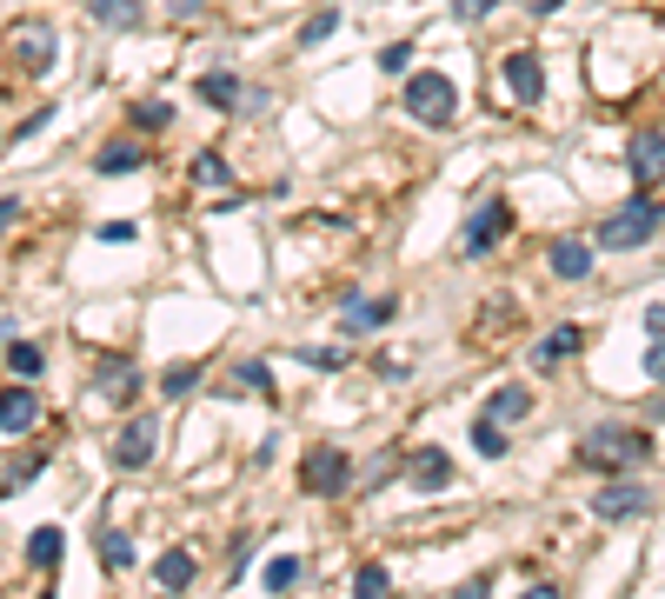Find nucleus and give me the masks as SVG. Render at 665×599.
I'll return each mask as SVG.
<instances>
[{
	"label": "nucleus",
	"mask_w": 665,
	"mask_h": 599,
	"mask_svg": "<svg viewBox=\"0 0 665 599\" xmlns=\"http://www.w3.org/2000/svg\"><path fill=\"white\" fill-rule=\"evenodd\" d=\"M639 327H646V340H665V300H653V307H646V320H639Z\"/></svg>",
	"instance_id": "38"
},
{
	"label": "nucleus",
	"mask_w": 665,
	"mask_h": 599,
	"mask_svg": "<svg viewBox=\"0 0 665 599\" xmlns=\"http://www.w3.org/2000/svg\"><path fill=\"white\" fill-rule=\"evenodd\" d=\"M646 380H659V387H665V340L646 347Z\"/></svg>",
	"instance_id": "39"
},
{
	"label": "nucleus",
	"mask_w": 665,
	"mask_h": 599,
	"mask_svg": "<svg viewBox=\"0 0 665 599\" xmlns=\"http://www.w3.org/2000/svg\"><path fill=\"white\" fill-rule=\"evenodd\" d=\"M506 227H513V207H506V200H480V207H473V220H466V233H460V240H466V253H493V247H500V233H506Z\"/></svg>",
	"instance_id": "7"
},
{
	"label": "nucleus",
	"mask_w": 665,
	"mask_h": 599,
	"mask_svg": "<svg viewBox=\"0 0 665 599\" xmlns=\"http://www.w3.org/2000/svg\"><path fill=\"white\" fill-rule=\"evenodd\" d=\"M153 580H160V587H167V593H187V587H193V580H200V560H193V553H187V547H167V553H160V560H153Z\"/></svg>",
	"instance_id": "15"
},
{
	"label": "nucleus",
	"mask_w": 665,
	"mask_h": 599,
	"mask_svg": "<svg viewBox=\"0 0 665 599\" xmlns=\"http://www.w3.org/2000/svg\"><path fill=\"white\" fill-rule=\"evenodd\" d=\"M393 313H400V300H386V293H353V300L340 307V333H380Z\"/></svg>",
	"instance_id": "9"
},
{
	"label": "nucleus",
	"mask_w": 665,
	"mask_h": 599,
	"mask_svg": "<svg viewBox=\"0 0 665 599\" xmlns=\"http://www.w3.org/2000/svg\"><path fill=\"white\" fill-rule=\"evenodd\" d=\"M300 580H306V560H300V553H280V560H266V573H260L266 593H286V587H300Z\"/></svg>",
	"instance_id": "25"
},
{
	"label": "nucleus",
	"mask_w": 665,
	"mask_h": 599,
	"mask_svg": "<svg viewBox=\"0 0 665 599\" xmlns=\"http://www.w3.org/2000/svg\"><path fill=\"white\" fill-rule=\"evenodd\" d=\"M200 7H206V0H173V13H200Z\"/></svg>",
	"instance_id": "41"
},
{
	"label": "nucleus",
	"mask_w": 665,
	"mask_h": 599,
	"mask_svg": "<svg viewBox=\"0 0 665 599\" xmlns=\"http://www.w3.org/2000/svg\"><path fill=\"white\" fill-rule=\"evenodd\" d=\"M93 173H107V180H127V173H140V147H133V140H107V147L93 153Z\"/></svg>",
	"instance_id": "17"
},
{
	"label": "nucleus",
	"mask_w": 665,
	"mask_h": 599,
	"mask_svg": "<svg viewBox=\"0 0 665 599\" xmlns=\"http://www.w3.org/2000/svg\"><path fill=\"white\" fill-rule=\"evenodd\" d=\"M133 387H140V367H127V360L100 367V400H133Z\"/></svg>",
	"instance_id": "23"
},
{
	"label": "nucleus",
	"mask_w": 665,
	"mask_h": 599,
	"mask_svg": "<svg viewBox=\"0 0 665 599\" xmlns=\"http://www.w3.org/2000/svg\"><path fill=\"white\" fill-rule=\"evenodd\" d=\"M7 373H13V380H40V373H47V353H40L33 340L7 333Z\"/></svg>",
	"instance_id": "19"
},
{
	"label": "nucleus",
	"mask_w": 665,
	"mask_h": 599,
	"mask_svg": "<svg viewBox=\"0 0 665 599\" xmlns=\"http://www.w3.org/2000/svg\"><path fill=\"white\" fill-rule=\"evenodd\" d=\"M300 487H306L313 500L346 493V487H353V460H346V447H333V440L306 447V453H300Z\"/></svg>",
	"instance_id": "4"
},
{
	"label": "nucleus",
	"mask_w": 665,
	"mask_h": 599,
	"mask_svg": "<svg viewBox=\"0 0 665 599\" xmlns=\"http://www.w3.org/2000/svg\"><path fill=\"white\" fill-rule=\"evenodd\" d=\"M526 7H533V0H526Z\"/></svg>",
	"instance_id": "42"
},
{
	"label": "nucleus",
	"mask_w": 665,
	"mask_h": 599,
	"mask_svg": "<svg viewBox=\"0 0 665 599\" xmlns=\"http://www.w3.org/2000/svg\"><path fill=\"white\" fill-rule=\"evenodd\" d=\"M200 100H206V107H226V113H240V100H246V93H240V80H233L226 67H213V73H200Z\"/></svg>",
	"instance_id": "18"
},
{
	"label": "nucleus",
	"mask_w": 665,
	"mask_h": 599,
	"mask_svg": "<svg viewBox=\"0 0 665 599\" xmlns=\"http://www.w3.org/2000/svg\"><path fill=\"white\" fill-rule=\"evenodd\" d=\"M580 340H586L580 327H560V333H546V340L533 347V367H560V360H573V353H580Z\"/></svg>",
	"instance_id": "20"
},
{
	"label": "nucleus",
	"mask_w": 665,
	"mask_h": 599,
	"mask_svg": "<svg viewBox=\"0 0 665 599\" xmlns=\"http://www.w3.org/2000/svg\"><path fill=\"white\" fill-rule=\"evenodd\" d=\"M200 373H206L200 360H173V367L160 373V393H167V400H187V393L200 387Z\"/></svg>",
	"instance_id": "26"
},
{
	"label": "nucleus",
	"mask_w": 665,
	"mask_h": 599,
	"mask_svg": "<svg viewBox=\"0 0 665 599\" xmlns=\"http://www.w3.org/2000/svg\"><path fill=\"white\" fill-rule=\"evenodd\" d=\"M373 67H380V73H393V80H400V73H406V67H413V40H393V47H380V53H373Z\"/></svg>",
	"instance_id": "28"
},
{
	"label": "nucleus",
	"mask_w": 665,
	"mask_h": 599,
	"mask_svg": "<svg viewBox=\"0 0 665 599\" xmlns=\"http://www.w3.org/2000/svg\"><path fill=\"white\" fill-rule=\"evenodd\" d=\"M560 7H566V0H533V13H540V20H553Z\"/></svg>",
	"instance_id": "40"
},
{
	"label": "nucleus",
	"mask_w": 665,
	"mask_h": 599,
	"mask_svg": "<svg viewBox=\"0 0 665 599\" xmlns=\"http://www.w3.org/2000/svg\"><path fill=\"white\" fill-rule=\"evenodd\" d=\"M506 87H513L520 107H533V100L546 93V67H540V53H506Z\"/></svg>",
	"instance_id": "10"
},
{
	"label": "nucleus",
	"mask_w": 665,
	"mask_h": 599,
	"mask_svg": "<svg viewBox=\"0 0 665 599\" xmlns=\"http://www.w3.org/2000/svg\"><path fill=\"white\" fill-rule=\"evenodd\" d=\"M33 420H40V407H33V393L13 380V387H7V400H0V433H7V440H20V433H33Z\"/></svg>",
	"instance_id": "14"
},
{
	"label": "nucleus",
	"mask_w": 665,
	"mask_h": 599,
	"mask_svg": "<svg viewBox=\"0 0 665 599\" xmlns=\"http://www.w3.org/2000/svg\"><path fill=\"white\" fill-rule=\"evenodd\" d=\"M193 180H200V187H233V167H226L220 153H200V160H193Z\"/></svg>",
	"instance_id": "29"
},
{
	"label": "nucleus",
	"mask_w": 665,
	"mask_h": 599,
	"mask_svg": "<svg viewBox=\"0 0 665 599\" xmlns=\"http://www.w3.org/2000/svg\"><path fill=\"white\" fill-rule=\"evenodd\" d=\"M100 567L107 573H133V540L120 527H100Z\"/></svg>",
	"instance_id": "24"
},
{
	"label": "nucleus",
	"mask_w": 665,
	"mask_h": 599,
	"mask_svg": "<svg viewBox=\"0 0 665 599\" xmlns=\"http://www.w3.org/2000/svg\"><path fill=\"white\" fill-rule=\"evenodd\" d=\"M659 233H665V200H653V193L619 200V207L593 227V240H599L606 253H633V247H646V240H659Z\"/></svg>",
	"instance_id": "1"
},
{
	"label": "nucleus",
	"mask_w": 665,
	"mask_h": 599,
	"mask_svg": "<svg viewBox=\"0 0 665 599\" xmlns=\"http://www.w3.org/2000/svg\"><path fill=\"white\" fill-rule=\"evenodd\" d=\"M293 360H300V367H320V373H340V367H346V353H333V347H300Z\"/></svg>",
	"instance_id": "33"
},
{
	"label": "nucleus",
	"mask_w": 665,
	"mask_h": 599,
	"mask_svg": "<svg viewBox=\"0 0 665 599\" xmlns=\"http://www.w3.org/2000/svg\"><path fill=\"white\" fill-rule=\"evenodd\" d=\"M580 460L599 467V473H633V467L653 460V433H646V427H613V420H606V427H586Z\"/></svg>",
	"instance_id": "2"
},
{
	"label": "nucleus",
	"mask_w": 665,
	"mask_h": 599,
	"mask_svg": "<svg viewBox=\"0 0 665 599\" xmlns=\"http://www.w3.org/2000/svg\"><path fill=\"white\" fill-rule=\"evenodd\" d=\"M13 60H20L27 73H47V67H53V27H20V33H13Z\"/></svg>",
	"instance_id": "13"
},
{
	"label": "nucleus",
	"mask_w": 665,
	"mask_h": 599,
	"mask_svg": "<svg viewBox=\"0 0 665 599\" xmlns=\"http://www.w3.org/2000/svg\"><path fill=\"white\" fill-rule=\"evenodd\" d=\"M60 553H67V533H60V527H33V533H27V567H33V573H53Z\"/></svg>",
	"instance_id": "16"
},
{
	"label": "nucleus",
	"mask_w": 665,
	"mask_h": 599,
	"mask_svg": "<svg viewBox=\"0 0 665 599\" xmlns=\"http://www.w3.org/2000/svg\"><path fill=\"white\" fill-rule=\"evenodd\" d=\"M486 413L513 427V420H526V413H533V393H526V387H493V393H486Z\"/></svg>",
	"instance_id": "21"
},
{
	"label": "nucleus",
	"mask_w": 665,
	"mask_h": 599,
	"mask_svg": "<svg viewBox=\"0 0 665 599\" xmlns=\"http://www.w3.org/2000/svg\"><path fill=\"white\" fill-rule=\"evenodd\" d=\"M593 247H599V240H573V233H560L546 260H553L560 280H593Z\"/></svg>",
	"instance_id": "11"
},
{
	"label": "nucleus",
	"mask_w": 665,
	"mask_h": 599,
	"mask_svg": "<svg viewBox=\"0 0 665 599\" xmlns=\"http://www.w3.org/2000/svg\"><path fill=\"white\" fill-rule=\"evenodd\" d=\"M646 507H653V493H646V487H633V480H619V473L593 493V513H599V520H639Z\"/></svg>",
	"instance_id": "8"
},
{
	"label": "nucleus",
	"mask_w": 665,
	"mask_h": 599,
	"mask_svg": "<svg viewBox=\"0 0 665 599\" xmlns=\"http://www.w3.org/2000/svg\"><path fill=\"white\" fill-rule=\"evenodd\" d=\"M406 480H413L420 493H440V487H453V460H446L440 447H420V453L406 460Z\"/></svg>",
	"instance_id": "12"
},
{
	"label": "nucleus",
	"mask_w": 665,
	"mask_h": 599,
	"mask_svg": "<svg viewBox=\"0 0 665 599\" xmlns=\"http://www.w3.org/2000/svg\"><path fill=\"white\" fill-rule=\"evenodd\" d=\"M233 380H240L246 393H260V400H273V367H266V360H246V367H240Z\"/></svg>",
	"instance_id": "30"
},
{
	"label": "nucleus",
	"mask_w": 665,
	"mask_h": 599,
	"mask_svg": "<svg viewBox=\"0 0 665 599\" xmlns=\"http://www.w3.org/2000/svg\"><path fill=\"white\" fill-rule=\"evenodd\" d=\"M626 173H633L639 193L665 187V127H639V133L626 140Z\"/></svg>",
	"instance_id": "5"
},
{
	"label": "nucleus",
	"mask_w": 665,
	"mask_h": 599,
	"mask_svg": "<svg viewBox=\"0 0 665 599\" xmlns=\"http://www.w3.org/2000/svg\"><path fill=\"white\" fill-rule=\"evenodd\" d=\"M87 13H93L107 33H127V27H140V0H87Z\"/></svg>",
	"instance_id": "22"
},
{
	"label": "nucleus",
	"mask_w": 665,
	"mask_h": 599,
	"mask_svg": "<svg viewBox=\"0 0 665 599\" xmlns=\"http://www.w3.org/2000/svg\"><path fill=\"white\" fill-rule=\"evenodd\" d=\"M100 240H107V247H127V240H133V220H107Z\"/></svg>",
	"instance_id": "36"
},
{
	"label": "nucleus",
	"mask_w": 665,
	"mask_h": 599,
	"mask_svg": "<svg viewBox=\"0 0 665 599\" xmlns=\"http://www.w3.org/2000/svg\"><path fill=\"white\" fill-rule=\"evenodd\" d=\"M500 427H506V420H493V413L473 420V447H480L486 460H506V433H500Z\"/></svg>",
	"instance_id": "27"
},
{
	"label": "nucleus",
	"mask_w": 665,
	"mask_h": 599,
	"mask_svg": "<svg viewBox=\"0 0 665 599\" xmlns=\"http://www.w3.org/2000/svg\"><path fill=\"white\" fill-rule=\"evenodd\" d=\"M167 120H173V107H167V100H140V107H133V127H140V133H160Z\"/></svg>",
	"instance_id": "31"
},
{
	"label": "nucleus",
	"mask_w": 665,
	"mask_h": 599,
	"mask_svg": "<svg viewBox=\"0 0 665 599\" xmlns=\"http://www.w3.org/2000/svg\"><path fill=\"white\" fill-rule=\"evenodd\" d=\"M333 27H340V13H333V7H320V13H313V20L300 27V47H320V40H326Z\"/></svg>",
	"instance_id": "32"
},
{
	"label": "nucleus",
	"mask_w": 665,
	"mask_h": 599,
	"mask_svg": "<svg viewBox=\"0 0 665 599\" xmlns=\"http://www.w3.org/2000/svg\"><path fill=\"white\" fill-rule=\"evenodd\" d=\"M153 447H160V420H153V413H133V420L113 433V467H120V473H140V467L153 460Z\"/></svg>",
	"instance_id": "6"
},
{
	"label": "nucleus",
	"mask_w": 665,
	"mask_h": 599,
	"mask_svg": "<svg viewBox=\"0 0 665 599\" xmlns=\"http://www.w3.org/2000/svg\"><path fill=\"white\" fill-rule=\"evenodd\" d=\"M33 473H40V460H27V467H20V460H13V467H7V493H20V487H27V480H33Z\"/></svg>",
	"instance_id": "37"
},
{
	"label": "nucleus",
	"mask_w": 665,
	"mask_h": 599,
	"mask_svg": "<svg viewBox=\"0 0 665 599\" xmlns=\"http://www.w3.org/2000/svg\"><path fill=\"white\" fill-rule=\"evenodd\" d=\"M493 7H506V0H453V13H460V20H486Z\"/></svg>",
	"instance_id": "35"
},
{
	"label": "nucleus",
	"mask_w": 665,
	"mask_h": 599,
	"mask_svg": "<svg viewBox=\"0 0 665 599\" xmlns=\"http://www.w3.org/2000/svg\"><path fill=\"white\" fill-rule=\"evenodd\" d=\"M353 593H386V567H373V560H366V567H360V573H353Z\"/></svg>",
	"instance_id": "34"
},
{
	"label": "nucleus",
	"mask_w": 665,
	"mask_h": 599,
	"mask_svg": "<svg viewBox=\"0 0 665 599\" xmlns=\"http://www.w3.org/2000/svg\"><path fill=\"white\" fill-rule=\"evenodd\" d=\"M406 113L420 120V127H453L460 120V87H453V73H406Z\"/></svg>",
	"instance_id": "3"
}]
</instances>
